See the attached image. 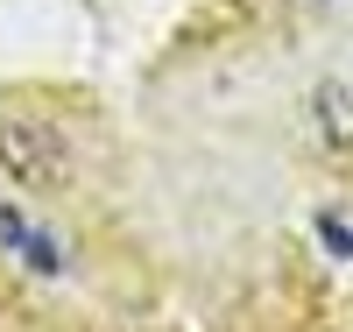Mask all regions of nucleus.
I'll return each instance as SVG.
<instances>
[{"mask_svg":"<svg viewBox=\"0 0 353 332\" xmlns=\"http://www.w3.org/2000/svg\"><path fill=\"white\" fill-rule=\"evenodd\" d=\"M0 177L21 191H64L71 184V148L43 113H0Z\"/></svg>","mask_w":353,"mask_h":332,"instance_id":"obj_1","label":"nucleus"},{"mask_svg":"<svg viewBox=\"0 0 353 332\" xmlns=\"http://www.w3.org/2000/svg\"><path fill=\"white\" fill-rule=\"evenodd\" d=\"M311 120H318V141L325 148H353V92L339 78H325L311 92Z\"/></svg>","mask_w":353,"mask_h":332,"instance_id":"obj_2","label":"nucleus"}]
</instances>
